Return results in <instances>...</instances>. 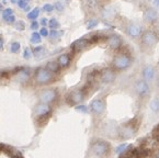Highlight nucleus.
<instances>
[{
	"label": "nucleus",
	"mask_w": 159,
	"mask_h": 158,
	"mask_svg": "<svg viewBox=\"0 0 159 158\" xmlns=\"http://www.w3.org/2000/svg\"><path fill=\"white\" fill-rule=\"evenodd\" d=\"M133 64V58L129 53L120 52L113 57L112 59V68L115 72H123L129 69Z\"/></svg>",
	"instance_id": "1"
},
{
	"label": "nucleus",
	"mask_w": 159,
	"mask_h": 158,
	"mask_svg": "<svg viewBox=\"0 0 159 158\" xmlns=\"http://www.w3.org/2000/svg\"><path fill=\"white\" fill-rule=\"evenodd\" d=\"M91 151L96 156L101 158H104L109 155L111 151V145L104 140H97L92 143L91 145Z\"/></svg>",
	"instance_id": "2"
},
{
	"label": "nucleus",
	"mask_w": 159,
	"mask_h": 158,
	"mask_svg": "<svg viewBox=\"0 0 159 158\" xmlns=\"http://www.w3.org/2000/svg\"><path fill=\"white\" fill-rule=\"evenodd\" d=\"M34 80L39 85H47L54 80V74H52L45 67H40L35 70Z\"/></svg>",
	"instance_id": "3"
},
{
	"label": "nucleus",
	"mask_w": 159,
	"mask_h": 158,
	"mask_svg": "<svg viewBox=\"0 0 159 158\" xmlns=\"http://www.w3.org/2000/svg\"><path fill=\"white\" fill-rule=\"evenodd\" d=\"M140 41H142V44L144 46L150 49V47H154L159 42V35L154 30H146L140 36Z\"/></svg>",
	"instance_id": "4"
},
{
	"label": "nucleus",
	"mask_w": 159,
	"mask_h": 158,
	"mask_svg": "<svg viewBox=\"0 0 159 158\" xmlns=\"http://www.w3.org/2000/svg\"><path fill=\"white\" fill-rule=\"evenodd\" d=\"M57 90L54 88H47L43 89L40 93H39V99H40L41 103H45V105H49L54 103L57 99Z\"/></svg>",
	"instance_id": "5"
},
{
	"label": "nucleus",
	"mask_w": 159,
	"mask_h": 158,
	"mask_svg": "<svg viewBox=\"0 0 159 158\" xmlns=\"http://www.w3.org/2000/svg\"><path fill=\"white\" fill-rule=\"evenodd\" d=\"M136 133H137V125L135 122H129L119 130V136L122 140H129L135 136Z\"/></svg>",
	"instance_id": "6"
},
{
	"label": "nucleus",
	"mask_w": 159,
	"mask_h": 158,
	"mask_svg": "<svg viewBox=\"0 0 159 158\" xmlns=\"http://www.w3.org/2000/svg\"><path fill=\"white\" fill-rule=\"evenodd\" d=\"M84 98H86V92H84V89L81 88H77V89H74L71 90L67 95V101L69 105H81V102L84 100Z\"/></svg>",
	"instance_id": "7"
},
{
	"label": "nucleus",
	"mask_w": 159,
	"mask_h": 158,
	"mask_svg": "<svg viewBox=\"0 0 159 158\" xmlns=\"http://www.w3.org/2000/svg\"><path fill=\"white\" fill-rule=\"evenodd\" d=\"M134 89H135V92L137 93V95L140 98L148 97L150 93L149 84H148L147 81H145L144 79L137 80V81L135 82V85H134Z\"/></svg>",
	"instance_id": "8"
},
{
	"label": "nucleus",
	"mask_w": 159,
	"mask_h": 158,
	"mask_svg": "<svg viewBox=\"0 0 159 158\" xmlns=\"http://www.w3.org/2000/svg\"><path fill=\"white\" fill-rule=\"evenodd\" d=\"M89 111L94 115H101L105 111V101L101 98H97L91 101L89 105Z\"/></svg>",
	"instance_id": "9"
},
{
	"label": "nucleus",
	"mask_w": 159,
	"mask_h": 158,
	"mask_svg": "<svg viewBox=\"0 0 159 158\" xmlns=\"http://www.w3.org/2000/svg\"><path fill=\"white\" fill-rule=\"evenodd\" d=\"M99 78L103 84H112L116 78V74L113 68H104L99 72Z\"/></svg>",
	"instance_id": "10"
},
{
	"label": "nucleus",
	"mask_w": 159,
	"mask_h": 158,
	"mask_svg": "<svg viewBox=\"0 0 159 158\" xmlns=\"http://www.w3.org/2000/svg\"><path fill=\"white\" fill-rule=\"evenodd\" d=\"M143 16H144V20H145L147 23L149 24H154L158 21L159 19V14L158 11H157L155 8L152 7H147L143 10Z\"/></svg>",
	"instance_id": "11"
},
{
	"label": "nucleus",
	"mask_w": 159,
	"mask_h": 158,
	"mask_svg": "<svg viewBox=\"0 0 159 158\" xmlns=\"http://www.w3.org/2000/svg\"><path fill=\"white\" fill-rule=\"evenodd\" d=\"M51 112H52L51 105H45V103H39V105H35L34 110H33V114L39 118H47L51 114Z\"/></svg>",
	"instance_id": "12"
},
{
	"label": "nucleus",
	"mask_w": 159,
	"mask_h": 158,
	"mask_svg": "<svg viewBox=\"0 0 159 158\" xmlns=\"http://www.w3.org/2000/svg\"><path fill=\"white\" fill-rule=\"evenodd\" d=\"M126 34L132 39H137L143 34V28L142 26L135 22H131L126 26Z\"/></svg>",
	"instance_id": "13"
},
{
	"label": "nucleus",
	"mask_w": 159,
	"mask_h": 158,
	"mask_svg": "<svg viewBox=\"0 0 159 158\" xmlns=\"http://www.w3.org/2000/svg\"><path fill=\"white\" fill-rule=\"evenodd\" d=\"M107 41V44L113 51H117L122 47V44H123V41H122V37L117 34H110L107 36L105 39Z\"/></svg>",
	"instance_id": "14"
},
{
	"label": "nucleus",
	"mask_w": 159,
	"mask_h": 158,
	"mask_svg": "<svg viewBox=\"0 0 159 158\" xmlns=\"http://www.w3.org/2000/svg\"><path fill=\"white\" fill-rule=\"evenodd\" d=\"M90 44H91V43L89 42V40L87 39V37H81V39L77 40V41H75V42L71 44V49H73L75 53H78V52H82L86 49H88Z\"/></svg>",
	"instance_id": "15"
},
{
	"label": "nucleus",
	"mask_w": 159,
	"mask_h": 158,
	"mask_svg": "<svg viewBox=\"0 0 159 158\" xmlns=\"http://www.w3.org/2000/svg\"><path fill=\"white\" fill-rule=\"evenodd\" d=\"M142 76H143V79L145 81L150 82L155 79V76H156V70L152 66L150 65H146L143 67L142 69Z\"/></svg>",
	"instance_id": "16"
},
{
	"label": "nucleus",
	"mask_w": 159,
	"mask_h": 158,
	"mask_svg": "<svg viewBox=\"0 0 159 158\" xmlns=\"http://www.w3.org/2000/svg\"><path fill=\"white\" fill-rule=\"evenodd\" d=\"M16 79L19 82H26L30 79V72L25 68H20L16 74Z\"/></svg>",
	"instance_id": "17"
},
{
	"label": "nucleus",
	"mask_w": 159,
	"mask_h": 158,
	"mask_svg": "<svg viewBox=\"0 0 159 158\" xmlns=\"http://www.w3.org/2000/svg\"><path fill=\"white\" fill-rule=\"evenodd\" d=\"M57 63L59 64L61 68L68 67V66L70 65V63H71V56L67 53L61 54V55H59L58 58H57Z\"/></svg>",
	"instance_id": "18"
},
{
	"label": "nucleus",
	"mask_w": 159,
	"mask_h": 158,
	"mask_svg": "<svg viewBox=\"0 0 159 158\" xmlns=\"http://www.w3.org/2000/svg\"><path fill=\"white\" fill-rule=\"evenodd\" d=\"M131 149H132V145L131 144H127V143H122V144L117 145V146L115 147L114 151H115V154H116V155L123 156V155H125L126 153H129Z\"/></svg>",
	"instance_id": "19"
},
{
	"label": "nucleus",
	"mask_w": 159,
	"mask_h": 158,
	"mask_svg": "<svg viewBox=\"0 0 159 158\" xmlns=\"http://www.w3.org/2000/svg\"><path fill=\"white\" fill-rule=\"evenodd\" d=\"M45 68H46L47 70H49L52 74H58V72H61V66L57 63V61L48 62V63L46 64V67Z\"/></svg>",
	"instance_id": "20"
},
{
	"label": "nucleus",
	"mask_w": 159,
	"mask_h": 158,
	"mask_svg": "<svg viewBox=\"0 0 159 158\" xmlns=\"http://www.w3.org/2000/svg\"><path fill=\"white\" fill-rule=\"evenodd\" d=\"M32 54L35 58H42L46 54V49H45L44 46H36L33 49Z\"/></svg>",
	"instance_id": "21"
},
{
	"label": "nucleus",
	"mask_w": 159,
	"mask_h": 158,
	"mask_svg": "<svg viewBox=\"0 0 159 158\" xmlns=\"http://www.w3.org/2000/svg\"><path fill=\"white\" fill-rule=\"evenodd\" d=\"M116 12L117 11H116V9H115L114 7H107V8H104V9L102 10L103 16H104L107 19H112L113 16H115Z\"/></svg>",
	"instance_id": "22"
},
{
	"label": "nucleus",
	"mask_w": 159,
	"mask_h": 158,
	"mask_svg": "<svg viewBox=\"0 0 159 158\" xmlns=\"http://www.w3.org/2000/svg\"><path fill=\"white\" fill-rule=\"evenodd\" d=\"M149 109L154 113H159V97H155L149 102Z\"/></svg>",
	"instance_id": "23"
},
{
	"label": "nucleus",
	"mask_w": 159,
	"mask_h": 158,
	"mask_svg": "<svg viewBox=\"0 0 159 158\" xmlns=\"http://www.w3.org/2000/svg\"><path fill=\"white\" fill-rule=\"evenodd\" d=\"M39 14H40V8H34V9H32L29 12L26 16H28V19L31 20V21H35L38 19Z\"/></svg>",
	"instance_id": "24"
},
{
	"label": "nucleus",
	"mask_w": 159,
	"mask_h": 158,
	"mask_svg": "<svg viewBox=\"0 0 159 158\" xmlns=\"http://www.w3.org/2000/svg\"><path fill=\"white\" fill-rule=\"evenodd\" d=\"M61 35H63V31L51 30V32H49L48 36H49V39L53 40V41H56V40H59V39H61Z\"/></svg>",
	"instance_id": "25"
},
{
	"label": "nucleus",
	"mask_w": 159,
	"mask_h": 158,
	"mask_svg": "<svg viewBox=\"0 0 159 158\" xmlns=\"http://www.w3.org/2000/svg\"><path fill=\"white\" fill-rule=\"evenodd\" d=\"M98 24H99V20H98V19L92 18V19H90V20H88V21H87L86 26H87V29H88V30H92V29L96 28Z\"/></svg>",
	"instance_id": "26"
},
{
	"label": "nucleus",
	"mask_w": 159,
	"mask_h": 158,
	"mask_svg": "<svg viewBox=\"0 0 159 158\" xmlns=\"http://www.w3.org/2000/svg\"><path fill=\"white\" fill-rule=\"evenodd\" d=\"M41 41H42V36L40 35V33L33 32L32 35H31V43H33V44H39V43H41Z\"/></svg>",
	"instance_id": "27"
},
{
	"label": "nucleus",
	"mask_w": 159,
	"mask_h": 158,
	"mask_svg": "<svg viewBox=\"0 0 159 158\" xmlns=\"http://www.w3.org/2000/svg\"><path fill=\"white\" fill-rule=\"evenodd\" d=\"M48 26L51 28V30H58L61 24H59V22L57 21V19L52 18L48 21Z\"/></svg>",
	"instance_id": "28"
},
{
	"label": "nucleus",
	"mask_w": 159,
	"mask_h": 158,
	"mask_svg": "<svg viewBox=\"0 0 159 158\" xmlns=\"http://www.w3.org/2000/svg\"><path fill=\"white\" fill-rule=\"evenodd\" d=\"M75 110L77 112H79V113H89V107H87L86 105H78L75 107Z\"/></svg>",
	"instance_id": "29"
},
{
	"label": "nucleus",
	"mask_w": 159,
	"mask_h": 158,
	"mask_svg": "<svg viewBox=\"0 0 159 158\" xmlns=\"http://www.w3.org/2000/svg\"><path fill=\"white\" fill-rule=\"evenodd\" d=\"M87 7L91 10H94L99 7V0H87Z\"/></svg>",
	"instance_id": "30"
},
{
	"label": "nucleus",
	"mask_w": 159,
	"mask_h": 158,
	"mask_svg": "<svg viewBox=\"0 0 159 158\" xmlns=\"http://www.w3.org/2000/svg\"><path fill=\"white\" fill-rule=\"evenodd\" d=\"M20 49H21V44H20L19 42H13L10 45V52L13 54L18 53V52L20 51Z\"/></svg>",
	"instance_id": "31"
},
{
	"label": "nucleus",
	"mask_w": 159,
	"mask_h": 158,
	"mask_svg": "<svg viewBox=\"0 0 159 158\" xmlns=\"http://www.w3.org/2000/svg\"><path fill=\"white\" fill-rule=\"evenodd\" d=\"M13 26H14V29H16V31H23L24 29H25V23H24L23 21H21V20L16 21L13 23Z\"/></svg>",
	"instance_id": "32"
},
{
	"label": "nucleus",
	"mask_w": 159,
	"mask_h": 158,
	"mask_svg": "<svg viewBox=\"0 0 159 158\" xmlns=\"http://www.w3.org/2000/svg\"><path fill=\"white\" fill-rule=\"evenodd\" d=\"M32 51H31L29 47H25L24 49V51H23V58L24 59H30L31 57H32Z\"/></svg>",
	"instance_id": "33"
},
{
	"label": "nucleus",
	"mask_w": 159,
	"mask_h": 158,
	"mask_svg": "<svg viewBox=\"0 0 159 158\" xmlns=\"http://www.w3.org/2000/svg\"><path fill=\"white\" fill-rule=\"evenodd\" d=\"M29 1H30V0H19V1H18V6H19L21 9L24 10L29 7Z\"/></svg>",
	"instance_id": "34"
},
{
	"label": "nucleus",
	"mask_w": 159,
	"mask_h": 158,
	"mask_svg": "<svg viewBox=\"0 0 159 158\" xmlns=\"http://www.w3.org/2000/svg\"><path fill=\"white\" fill-rule=\"evenodd\" d=\"M12 14H13V10H12L11 8H7V9H5L2 12V19H6L7 16H12Z\"/></svg>",
	"instance_id": "35"
},
{
	"label": "nucleus",
	"mask_w": 159,
	"mask_h": 158,
	"mask_svg": "<svg viewBox=\"0 0 159 158\" xmlns=\"http://www.w3.org/2000/svg\"><path fill=\"white\" fill-rule=\"evenodd\" d=\"M54 9L57 10L58 12H63L64 10H65V6L61 5V3L58 2V1H56V2H55V5H54Z\"/></svg>",
	"instance_id": "36"
},
{
	"label": "nucleus",
	"mask_w": 159,
	"mask_h": 158,
	"mask_svg": "<svg viewBox=\"0 0 159 158\" xmlns=\"http://www.w3.org/2000/svg\"><path fill=\"white\" fill-rule=\"evenodd\" d=\"M3 20H5L6 23L13 24L14 22H16V16H14V14H12V16H7L6 19H3Z\"/></svg>",
	"instance_id": "37"
},
{
	"label": "nucleus",
	"mask_w": 159,
	"mask_h": 158,
	"mask_svg": "<svg viewBox=\"0 0 159 158\" xmlns=\"http://www.w3.org/2000/svg\"><path fill=\"white\" fill-rule=\"evenodd\" d=\"M43 10H44L45 12H47V13H49V12H52L54 10V6L51 5V3H46V5L43 6Z\"/></svg>",
	"instance_id": "38"
},
{
	"label": "nucleus",
	"mask_w": 159,
	"mask_h": 158,
	"mask_svg": "<svg viewBox=\"0 0 159 158\" xmlns=\"http://www.w3.org/2000/svg\"><path fill=\"white\" fill-rule=\"evenodd\" d=\"M39 33H40V35H41L42 37H47V36H48V34H49L48 30H47L46 28H42V29L40 30V32H39Z\"/></svg>",
	"instance_id": "39"
},
{
	"label": "nucleus",
	"mask_w": 159,
	"mask_h": 158,
	"mask_svg": "<svg viewBox=\"0 0 159 158\" xmlns=\"http://www.w3.org/2000/svg\"><path fill=\"white\" fill-rule=\"evenodd\" d=\"M139 158H157V156L152 155V154H150V153H146V154H144V155H140Z\"/></svg>",
	"instance_id": "40"
},
{
	"label": "nucleus",
	"mask_w": 159,
	"mask_h": 158,
	"mask_svg": "<svg viewBox=\"0 0 159 158\" xmlns=\"http://www.w3.org/2000/svg\"><path fill=\"white\" fill-rule=\"evenodd\" d=\"M39 28V23L36 21H32V23H31V29L32 30H36V29Z\"/></svg>",
	"instance_id": "41"
},
{
	"label": "nucleus",
	"mask_w": 159,
	"mask_h": 158,
	"mask_svg": "<svg viewBox=\"0 0 159 158\" xmlns=\"http://www.w3.org/2000/svg\"><path fill=\"white\" fill-rule=\"evenodd\" d=\"M48 23V21H47V19L45 18H42V20H41V24L43 26V28H45V26Z\"/></svg>",
	"instance_id": "42"
},
{
	"label": "nucleus",
	"mask_w": 159,
	"mask_h": 158,
	"mask_svg": "<svg viewBox=\"0 0 159 158\" xmlns=\"http://www.w3.org/2000/svg\"><path fill=\"white\" fill-rule=\"evenodd\" d=\"M3 45H5L3 39H2V36H0V51H2L3 49Z\"/></svg>",
	"instance_id": "43"
},
{
	"label": "nucleus",
	"mask_w": 159,
	"mask_h": 158,
	"mask_svg": "<svg viewBox=\"0 0 159 158\" xmlns=\"http://www.w3.org/2000/svg\"><path fill=\"white\" fill-rule=\"evenodd\" d=\"M57 1H58V2H61V5H64L65 7L68 5V3H69V0H57Z\"/></svg>",
	"instance_id": "44"
},
{
	"label": "nucleus",
	"mask_w": 159,
	"mask_h": 158,
	"mask_svg": "<svg viewBox=\"0 0 159 158\" xmlns=\"http://www.w3.org/2000/svg\"><path fill=\"white\" fill-rule=\"evenodd\" d=\"M152 6L155 8H157V9H159V0H154L152 1Z\"/></svg>",
	"instance_id": "45"
},
{
	"label": "nucleus",
	"mask_w": 159,
	"mask_h": 158,
	"mask_svg": "<svg viewBox=\"0 0 159 158\" xmlns=\"http://www.w3.org/2000/svg\"><path fill=\"white\" fill-rule=\"evenodd\" d=\"M18 1H19V0H11V2H12V3H16V2L18 3Z\"/></svg>",
	"instance_id": "46"
},
{
	"label": "nucleus",
	"mask_w": 159,
	"mask_h": 158,
	"mask_svg": "<svg viewBox=\"0 0 159 158\" xmlns=\"http://www.w3.org/2000/svg\"><path fill=\"white\" fill-rule=\"evenodd\" d=\"M0 10H2V3H0Z\"/></svg>",
	"instance_id": "47"
},
{
	"label": "nucleus",
	"mask_w": 159,
	"mask_h": 158,
	"mask_svg": "<svg viewBox=\"0 0 159 158\" xmlns=\"http://www.w3.org/2000/svg\"><path fill=\"white\" fill-rule=\"evenodd\" d=\"M127 1H129V2H131V1H133V0H127Z\"/></svg>",
	"instance_id": "48"
},
{
	"label": "nucleus",
	"mask_w": 159,
	"mask_h": 158,
	"mask_svg": "<svg viewBox=\"0 0 159 158\" xmlns=\"http://www.w3.org/2000/svg\"><path fill=\"white\" fill-rule=\"evenodd\" d=\"M148 1H152H152H154V0H148Z\"/></svg>",
	"instance_id": "49"
},
{
	"label": "nucleus",
	"mask_w": 159,
	"mask_h": 158,
	"mask_svg": "<svg viewBox=\"0 0 159 158\" xmlns=\"http://www.w3.org/2000/svg\"><path fill=\"white\" fill-rule=\"evenodd\" d=\"M158 86H159V80H158Z\"/></svg>",
	"instance_id": "50"
}]
</instances>
